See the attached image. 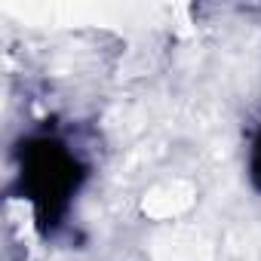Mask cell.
Wrapping results in <instances>:
<instances>
[{
  "mask_svg": "<svg viewBox=\"0 0 261 261\" xmlns=\"http://www.w3.org/2000/svg\"><path fill=\"white\" fill-rule=\"evenodd\" d=\"M154 261H157V258H154Z\"/></svg>",
  "mask_w": 261,
  "mask_h": 261,
  "instance_id": "obj_3",
  "label": "cell"
},
{
  "mask_svg": "<svg viewBox=\"0 0 261 261\" xmlns=\"http://www.w3.org/2000/svg\"><path fill=\"white\" fill-rule=\"evenodd\" d=\"M154 258L157 261H212L215 249L206 233L178 227L154 240Z\"/></svg>",
  "mask_w": 261,
  "mask_h": 261,
  "instance_id": "obj_2",
  "label": "cell"
},
{
  "mask_svg": "<svg viewBox=\"0 0 261 261\" xmlns=\"http://www.w3.org/2000/svg\"><path fill=\"white\" fill-rule=\"evenodd\" d=\"M197 200V188L188 181V178H172V181H163V185H154L145 197H142V212L148 218H157V221H169V218H178L185 215Z\"/></svg>",
  "mask_w": 261,
  "mask_h": 261,
  "instance_id": "obj_1",
  "label": "cell"
}]
</instances>
